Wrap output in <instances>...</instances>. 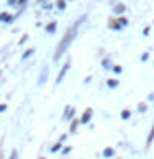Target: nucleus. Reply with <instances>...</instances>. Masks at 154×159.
Returning <instances> with one entry per match:
<instances>
[{
	"label": "nucleus",
	"instance_id": "obj_3",
	"mask_svg": "<svg viewBox=\"0 0 154 159\" xmlns=\"http://www.w3.org/2000/svg\"><path fill=\"white\" fill-rule=\"evenodd\" d=\"M113 154V149H106V151H104V156H111Z\"/></svg>",
	"mask_w": 154,
	"mask_h": 159
},
{
	"label": "nucleus",
	"instance_id": "obj_4",
	"mask_svg": "<svg viewBox=\"0 0 154 159\" xmlns=\"http://www.w3.org/2000/svg\"><path fill=\"white\" fill-rule=\"evenodd\" d=\"M10 159H17V152H15V151L12 152V156H10Z\"/></svg>",
	"mask_w": 154,
	"mask_h": 159
},
{
	"label": "nucleus",
	"instance_id": "obj_1",
	"mask_svg": "<svg viewBox=\"0 0 154 159\" xmlns=\"http://www.w3.org/2000/svg\"><path fill=\"white\" fill-rule=\"evenodd\" d=\"M152 139H154V126L151 129V133H149V138H147V144H151L152 143Z\"/></svg>",
	"mask_w": 154,
	"mask_h": 159
},
{
	"label": "nucleus",
	"instance_id": "obj_2",
	"mask_svg": "<svg viewBox=\"0 0 154 159\" xmlns=\"http://www.w3.org/2000/svg\"><path fill=\"white\" fill-rule=\"evenodd\" d=\"M89 114H91V111L88 109V111L84 113V116H83V119H81V123H86V121H88V119H89Z\"/></svg>",
	"mask_w": 154,
	"mask_h": 159
}]
</instances>
